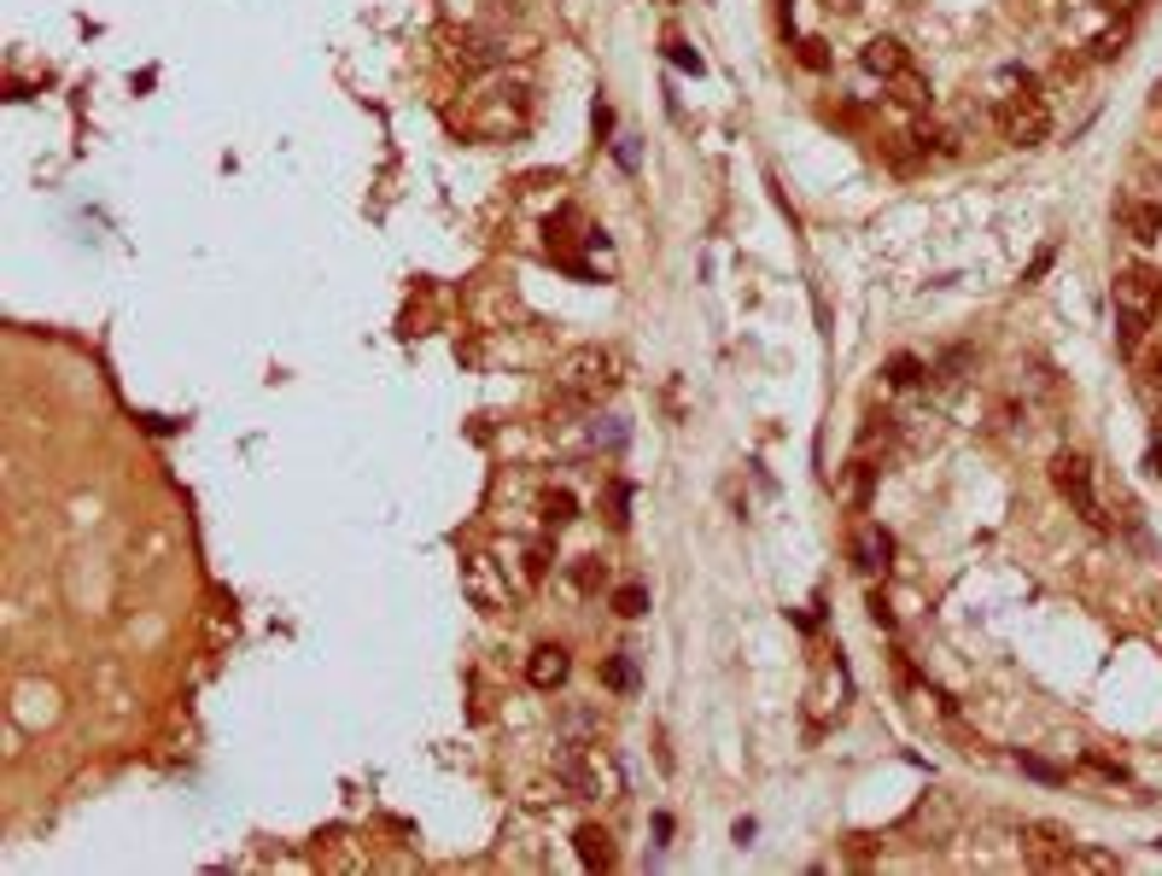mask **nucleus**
<instances>
[{"label":"nucleus","mask_w":1162,"mask_h":876,"mask_svg":"<svg viewBox=\"0 0 1162 876\" xmlns=\"http://www.w3.org/2000/svg\"><path fill=\"white\" fill-rule=\"evenodd\" d=\"M1016 766H1023L1028 778H1039V783H1064V771L1046 766V760H1034V753H1016Z\"/></svg>","instance_id":"nucleus-19"},{"label":"nucleus","mask_w":1162,"mask_h":876,"mask_svg":"<svg viewBox=\"0 0 1162 876\" xmlns=\"http://www.w3.org/2000/svg\"><path fill=\"white\" fill-rule=\"evenodd\" d=\"M543 567H549V556H543V549H532V556H526V573L543 579Z\"/></svg>","instance_id":"nucleus-25"},{"label":"nucleus","mask_w":1162,"mask_h":876,"mask_svg":"<svg viewBox=\"0 0 1162 876\" xmlns=\"http://www.w3.org/2000/svg\"><path fill=\"white\" fill-rule=\"evenodd\" d=\"M451 65L474 76V71H492V65H497V53L485 48L479 35H456V42H451Z\"/></svg>","instance_id":"nucleus-10"},{"label":"nucleus","mask_w":1162,"mask_h":876,"mask_svg":"<svg viewBox=\"0 0 1162 876\" xmlns=\"http://www.w3.org/2000/svg\"><path fill=\"white\" fill-rule=\"evenodd\" d=\"M1052 485L1057 497H1064L1075 515H1087L1092 526H1105V508H1098V492H1092V462L1080 451H1057L1052 456Z\"/></svg>","instance_id":"nucleus-3"},{"label":"nucleus","mask_w":1162,"mask_h":876,"mask_svg":"<svg viewBox=\"0 0 1162 876\" xmlns=\"http://www.w3.org/2000/svg\"><path fill=\"white\" fill-rule=\"evenodd\" d=\"M1023 859L1034 870H1069L1075 865V835L1057 824H1023Z\"/></svg>","instance_id":"nucleus-5"},{"label":"nucleus","mask_w":1162,"mask_h":876,"mask_svg":"<svg viewBox=\"0 0 1162 876\" xmlns=\"http://www.w3.org/2000/svg\"><path fill=\"white\" fill-rule=\"evenodd\" d=\"M883 374H888V386H900V392H906V386H917V380H923V362L900 351V357H888V369H883Z\"/></svg>","instance_id":"nucleus-15"},{"label":"nucleus","mask_w":1162,"mask_h":876,"mask_svg":"<svg viewBox=\"0 0 1162 876\" xmlns=\"http://www.w3.org/2000/svg\"><path fill=\"white\" fill-rule=\"evenodd\" d=\"M1087 766L1098 771V778H1116V783H1121V778H1128V771H1121L1116 760H1105V753H1087Z\"/></svg>","instance_id":"nucleus-22"},{"label":"nucleus","mask_w":1162,"mask_h":876,"mask_svg":"<svg viewBox=\"0 0 1162 876\" xmlns=\"http://www.w3.org/2000/svg\"><path fill=\"white\" fill-rule=\"evenodd\" d=\"M666 59H672V65H678V71H696V76H701V53H696V48H684V42H666Z\"/></svg>","instance_id":"nucleus-20"},{"label":"nucleus","mask_w":1162,"mask_h":876,"mask_svg":"<svg viewBox=\"0 0 1162 876\" xmlns=\"http://www.w3.org/2000/svg\"><path fill=\"white\" fill-rule=\"evenodd\" d=\"M602 684L608 689H637V666H631V655H614L602 666Z\"/></svg>","instance_id":"nucleus-16"},{"label":"nucleus","mask_w":1162,"mask_h":876,"mask_svg":"<svg viewBox=\"0 0 1162 876\" xmlns=\"http://www.w3.org/2000/svg\"><path fill=\"white\" fill-rule=\"evenodd\" d=\"M1162 386V357H1145V392H1156Z\"/></svg>","instance_id":"nucleus-23"},{"label":"nucleus","mask_w":1162,"mask_h":876,"mask_svg":"<svg viewBox=\"0 0 1162 876\" xmlns=\"http://www.w3.org/2000/svg\"><path fill=\"white\" fill-rule=\"evenodd\" d=\"M573 590H584V597H590V590H602V561L596 556L573 561Z\"/></svg>","instance_id":"nucleus-18"},{"label":"nucleus","mask_w":1162,"mask_h":876,"mask_svg":"<svg viewBox=\"0 0 1162 876\" xmlns=\"http://www.w3.org/2000/svg\"><path fill=\"white\" fill-rule=\"evenodd\" d=\"M911 65V53L894 42V35H876V42H865V71L870 76H883V83H894V76H900Z\"/></svg>","instance_id":"nucleus-7"},{"label":"nucleus","mask_w":1162,"mask_h":876,"mask_svg":"<svg viewBox=\"0 0 1162 876\" xmlns=\"http://www.w3.org/2000/svg\"><path fill=\"white\" fill-rule=\"evenodd\" d=\"M573 847H579V859H584V870H614V835H608V830H596V824H584V830L573 835Z\"/></svg>","instance_id":"nucleus-8"},{"label":"nucleus","mask_w":1162,"mask_h":876,"mask_svg":"<svg viewBox=\"0 0 1162 876\" xmlns=\"http://www.w3.org/2000/svg\"><path fill=\"white\" fill-rule=\"evenodd\" d=\"M1162 310V275L1145 270V263H1128V270H1116V316L1121 321H1156Z\"/></svg>","instance_id":"nucleus-4"},{"label":"nucleus","mask_w":1162,"mask_h":876,"mask_svg":"<svg viewBox=\"0 0 1162 876\" xmlns=\"http://www.w3.org/2000/svg\"><path fill=\"white\" fill-rule=\"evenodd\" d=\"M614 614H620V620L648 614V584H620V590H614Z\"/></svg>","instance_id":"nucleus-14"},{"label":"nucleus","mask_w":1162,"mask_h":876,"mask_svg":"<svg viewBox=\"0 0 1162 876\" xmlns=\"http://www.w3.org/2000/svg\"><path fill=\"white\" fill-rule=\"evenodd\" d=\"M556 386H561L567 403H602L620 386V357L608 351V345H584V351H573L561 362Z\"/></svg>","instance_id":"nucleus-1"},{"label":"nucleus","mask_w":1162,"mask_h":876,"mask_svg":"<svg viewBox=\"0 0 1162 876\" xmlns=\"http://www.w3.org/2000/svg\"><path fill=\"white\" fill-rule=\"evenodd\" d=\"M999 135H1005L1011 147H1046L1052 112H1046V99H1039L1028 83H1023V94H1011L1005 106H999Z\"/></svg>","instance_id":"nucleus-2"},{"label":"nucleus","mask_w":1162,"mask_h":876,"mask_svg":"<svg viewBox=\"0 0 1162 876\" xmlns=\"http://www.w3.org/2000/svg\"><path fill=\"white\" fill-rule=\"evenodd\" d=\"M1121 222L1133 229V240H1156L1162 234V205H1121Z\"/></svg>","instance_id":"nucleus-13"},{"label":"nucleus","mask_w":1162,"mask_h":876,"mask_svg":"<svg viewBox=\"0 0 1162 876\" xmlns=\"http://www.w3.org/2000/svg\"><path fill=\"white\" fill-rule=\"evenodd\" d=\"M567 672H573V655H567L561 643H538L532 661H526V678H532V689H561Z\"/></svg>","instance_id":"nucleus-6"},{"label":"nucleus","mask_w":1162,"mask_h":876,"mask_svg":"<svg viewBox=\"0 0 1162 876\" xmlns=\"http://www.w3.org/2000/svg\"><path fill=\"white\" fill-rule=\"evenodd\" d=\"M1121 42H1128V30H1105V35H1092L1087 59H1098V65H1110V59L1121 53Z\"/></svg>","instance_id":"nucleus-17"},{"label":"nucleus","mask_w":1162,"mask_h":876,"mask_svg":"<svg viewBox=\"0 0 1162 876\" xmlns=\"http://www.w3.org/2000/svg\"><path fill=\"white\" fill-rule=\"evenodd\" d=\"M614 152H620V165H625V170H637V147H631V135L620 140V147H614Z\"/></svg>","instance_id":"nucleus-24"},{"label":"nucleus","mask_w":1162,"mask_h":876,"mask_svg":"<svg viewBox=\"0 0 1162 876\" xmlns=\"http://www.w3.org/2000/svg\"><path fill=\"white\" fill-rule=\"evenodd\" d=\"M894 99H900V106H911V112H923L929 99H934V94H929V76L906 65L900 76H894Z\"/></svg>","instance_id":"nucleus-11"},{"label":"nucleus","mask_w":1162,"mask_h":876,"mask_svg":"<svg viewBox=\"0 0 1162 876\" xmlns=\"http://www.w3.org/2000/svg\"><path fill=\"white\" fill-rule=\"evenodd\" d=\"M538 508H543V526H556V532L579 520V497H573V492H543Z\"/></svg>","instance_id":"nucleus-12"},{"label":"nucleus","mask_w":1162,"mask_h":876,"mask_svg":"<svg viewBox=\"0 0 1162 876\" xmlns=\"http://www.w3.org/2000/svg\"><path fill=\"white\" fill-rule=\"evenodd\" d=\"M888 532H876V526H859L853 532V561H859V573H883L888 567Z\"/></svg>","instance_id":"nucleus-9"},{"label":"nucleus","mask_w":1162,"mask_h":876,"mask_svg":"<svg viewBox=\"0 0 1162 876\" xmlns=\"http://www.w3.org/2000/svg\"><path fill=\"white\" fill-rule=\"evenodd\" d=\"M801 65H806V71H830V53H824V42H801Z\"/></svg>","instance_id":"nucleus-21"}]
</instances>
